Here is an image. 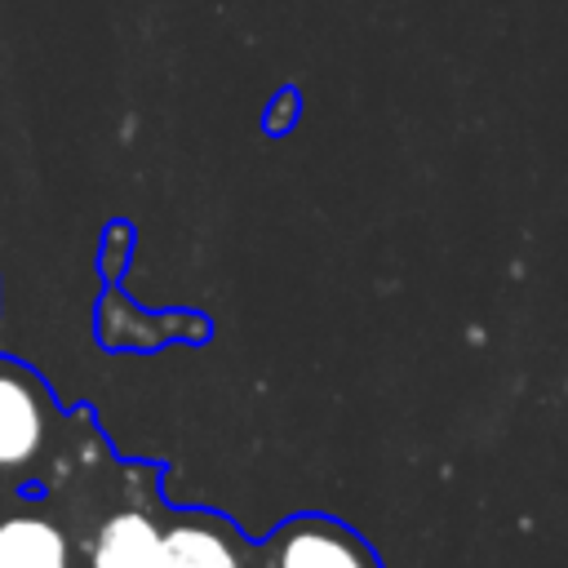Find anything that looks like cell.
Returning a JSON list of instances; mask_svg holds the SVG:
<instances>
[{
	"label": "cell",
	"instance_id": "cell-1",
	"mask_svg": "<svg viewBox=\"0 0 568 568\" xmlns=\"http://www.w3.org/2000/svg\"><path fill=\"white\" fill-rule=\"evenodd\" d=\"M58 408L49 386L18 359L0 355V475H27L53 435Z\"/></svg>",
	"mask_w": 568,
	"mask_h": 568
},
{
	"label": "cell",
	"instance_id": "cell-2",
	"mask_svg": "<svg viewBox=\"0 0 568 568\" xmlns=\"http://www.w3.org/2000/svg\"><path fill=\"white\" fill-rule=\"evenodd\" d=\"M266 568H377L373 546L328 515H297L262 550Z\"/></svg>",
	"mask_w": 568,
	"mask_h": 568
},
{
	"label": "cell",
	"instance_id": "cell-3",
	"mask_svg": "<svg viewBox=\"0 0 568 568\" xmlns=\"http://www.w3.org/2000/svg\"><path fill=\"white\" fill-rule=\"evenodd\" d=\"M155 568H244L240 541L222 519L186 515L160 532V564Z\"/></svg>",
	"mask_w": 568,
	"mask_h": 568
},
{
	"label": "cell",
	"instance_id": "cell-4",
	"mask_svg": "<svg viewBox=\"0 0 568 568\" xmlns=\"http://www.w3.org/2000/svg\"><path fill=\"white\" fill-rule=\"evenodd\" d=\"M160 524L146 510H115L98 524L89 541V568H155L160 564Z\"/></svg>",
	"mask_w": 568,
	"mask_h": 568
},
{
	"label": "cell",
	"instance_id": "cell-5",
	"mask_svg": "<svg viewBox=\"0 0 568 568\" xmlns=\"http://www.w3.org/2000/svg\"><path fill=\"white\" fill-rule=\"evenodd\" d=\"M0 568H71L67 532L44 515L0 519Z\"/></svg>",
	"mask_w": 568,
	"mask_h": 568
},
{
	"label": "cell",
	"instance_id": "cell-6",
	"mask_svg": "<svg viewBox=\"0 0 568 568\" xmlns=\"http://www.w3.org/2000/svg\"><path fill=\"white\" fill-rule=\"evenodd\" d=\"M293 111H297V93L293 89H284V93H275V102H271V115H266V129L275 133V120L284 115V129H288V120H293Z\"/></svg>",
	"mask_w": 568,
	"mask_h": 568
}]
</instances>
